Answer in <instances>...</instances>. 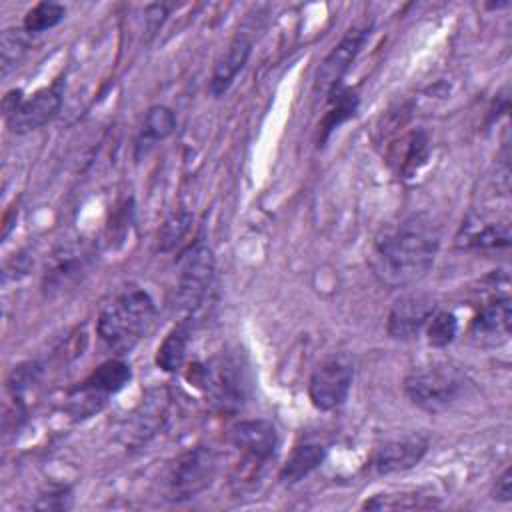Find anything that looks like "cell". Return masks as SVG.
Here are the masks:
<instances>
[{
  "label": "cell",
  "instance_id": "cell-1",
  "mask_svg": "<svg viewBox=\"0 0 512 512\" xmlns=\"http://www.w3.org/2000/svg\"><path fill=\"white\" fill-rule=\"evenodd\" d=\"M440 248V232L426 214H412L388 230L374 246L370 266L388 288H406L432 268Z\"/></svg>",
  "mask_w": 512,
  "mask_h": 512
},
{
  "label": "cell",
  "instance_id": "cell-2",
  "mask_svg": "<svg viewBox=\"0 0 512 512\" xmlns=\"http://www.w3.org/2000/svg\"><path fill=\"white\" fill-rule=\"evenodd\" d=\"M156 304L140 286L120 288L100 308L96 330L102 342L116 354L130 352L152 328Z\"/></svg>",
  "mask_w": 512,
  "mask_h": 512
},
{
  "label": "cell",
  "instance_id": "cell-3",
  "mask_svg": "<svg viewBox=\"0 0 512 512\" xmlns=\"http://www.w3.org/2000/svg\"><path fill=\"white\" fill-rule=\"evenodd\" d=\"M192 382L204 392L212 406L222 412L240 410L252 394V370L238 352H220L202 364H196Z\"/></svg>",
  "mask_w": 512,
  "mask_h": 512
},
{
  "label": "cell",
  "instance_id": "cell-4",
  "mask_svg": "<svg viewBox=\"0 0 512 512\" xmlns=\"http://www.w3.org/2000/svg\"><path fill=\"white\" fill-rule=\"evenodd\" d=\"M214 286V258L210 248L196 240L190 244L178 260V284H176V308L184 316L180 322H192V318L210 300Z\"/></svg>",
  "mask_w": 512,
  "mask_h": 512
},
{
  "label": "cell",
  "instance_id": "cell-5",
  "mask_svg": "<svg viewBox=\"0 0 512 512\" xmlns=\"http://www.w3.org/2000/svg\"><path fill=\"white\" fill-rule=\"evenodd\" d=\"M462 392L464 378L448 364L422 366L404 378V394L408 400L430 414H438L452 406Z\"/></svg>",
  "mask_w": 512,
  "mask_h": 512
},
{
  "label": "cell",
  "instance_id": "cell-6",
  "mask_svg": "<svg viewBox=\"0 0 512 512\" xmlns=\"http://www.w3.org/2000/svg\"><path fill=\"white\" fill-rule=\"evenodd\" d=\"M130 378L132 372L124 360L112 358L102 362L92 374H88L76 388L68 392V410L80 418L98 412L106 404L108 396L122 390Z\"/></svg>",
  "mask_w": 512,
  "mask_h": 512
},
{
  "label": "cell",
  "instance_id": "cell-7",
  "mask_svg": "<svg viewBox=\"0 0 512 512\" xmlns=\"http://www.w3.org/2000/svg\"><path fill=\"white\" fill-rule=\"evenodd\" d=\"M218 470V458L214 450L206 446H196L180 454L168 468L166 474V498L174 502H184L204 492Z\"/></svg>",
  "mask_w": 512,
  "mask_h": 512
},
{
  "label": "cell",
  "instance_id": "cell-8",
  "mask_svg": "<svg viewBox=\"0 0 512 512\" xmlns=\"http://www.w3.org/2000/svg\"><path fill=\"white\" fill-rule=\"evenodd\" d=\"M370 32H372V20H358L346 30L340 42L320 62V68L314 80L316 92L330 96L334 90L342 86V78L346 76L352 62L368 42Z\"/></svg>",
  "mask_w": 512,
  "mask_h": 512
},
{
  "label": "cell",
  "instance_id": "cell-9",
  "mask_svg": "<svg viewBox=\"0 0 512 512\" xmlns=\"http://www.w3.org/2000/svg\"><path fill=\"white\" fill-rule=\"evenodd\" d=\"M354 368L346 358H330L322 362L310 376L308 396L318 410H334L344 404L352 388Z\"/></svg>",
  "mask_w": 512,
  "mask_h": 512
},
{
  "label": "cell",
  "instance_id": "cell-10",
  "mask_svg": "<svg viewBox=\"0 0 512 512\" xmlns=\"http://www.w3.org/2000/svg\"><path fill=\"white\" fill-rule=\"evenodd\" d=\"M256 30H258V18L256 20L248 18L238 28V32L230 40L228 48L218 58V62H216V66L212 70V78H210V92L214 96L226 94L228 88L232 86V82L236 80V76L246 66V62H248V58L252 54Z\"/></svg>",
  "mask_w": 512,
  "mask_h": 512
},
{
  "label": "cell",
  "instance_id": "cell-11",
  "mask_svg": "<svg viewBox=\"0 0 512 512\" xmlns=\"http://www.w3.org/2000/svg\"><path fill=\"white\" fill-rule=\"evenodd\" d=\"M436 312V302L424 292L402 294L390 308L386 330L396 340H414Z\"/></svg>",
  "mask_w": 512,
  "mask_h": 512
},
{
  "label": "cell",
  "instance_id": "cell-12",
  "mask_svg": "<svg viewBox=\"0 0 512 512\" xmlns=\"http://www.w3.org/2000/svg\"><path fill=\"white\" fill-rule=\"evenodd\" d=\"M62 108V84L56 82L48 88L38 90L32 98L20 100L18 106L6 116V122L12 132L28 134L44 124L52 122Z\"/></svg>",
  "mask_w": 512,
  "mask_h": 512
},
{
  "label": "cell",
  "instance_id": "cell-13",
  "mask_svg": "<svg viewBox=\"0 0 512 512\" xmlns=\"http://www.w3.org/2000/svg\"><path fill=\"white\" fill-rule=\"evenodd\" d=\"M512 324V304L508 296H494L474 316L470 322V340L476 346H500L510 336Z\"/></svg>",
  "mask_w": 512,
  "mask_h": 512
},
{
  "label": "cell",
  "instance_id": "cell-14",
  "mask_svg": "<svg viewBox=\"0 0 512 512\" xmlns=\"http://www.w3.org/2000/svg\"><path fill=\"white\" fill-rule=\"evenodd\" d=\"M426 452H428V438L420 434L396 438L376 448L370 460V468L378 476L406 472L418 466V462L424 458Z\"/></svg>",
  "mask_w": 512,
  "mask_h": 512
},
{
  "label": "cell",
  "instance_id": "cell-15",
  "mask_svg": "<svg viewBox=\"0 0 512 512\" xmlns=\"http://www.w3.org/2000/svg\"><path fill=\"white\" fill-rule=\"evenodd\" d=\"M230 440L252 462L270 460L280 444V436L274 422L266 418L238 422L230 432Z\"/></svg>",
  "mask_w": 512,
  "mask_h": 512
},
{
  "label": "cell",
  "instance_id": "cell-16",
  "mask_svg": "<svg viewBox=\"0 0 512 512\" xmlns=\"http://www.w3.org/2000/svg\"><path fill=\"white\" fill-rule=\"evenodd\" d=\"M174 128H176V116H174V112L168 106L158 104V106L148 108L146 114H144V120L140 124L136 142H134L136 158H140L154 144H158L160 140L170 136Z\"/></svg>",
  "mask_w": 512,
  "mask_h": 512
},
{
  "label": "cell",
  "instance_id": "cell-17",
  "mask_svg": "<svg viewBox=\"0 0 512 512\" xmlns=\"http://www.w3.org/2000/svg\"><path fill=\"white\" fill-rule=\"evenodd\" d=\"M326 458V448L318 442H304L292 448L290 456L286 458L282 470H280V480L284 484H296L304 480L308 474H312Z\"/></svg>",
  "mask_w": 512,
  "mask_h": 512
},
{
  "label": "cell",
  "instance_id": "cell-18",
  "mask_svg": "<svg viewBox=\"0 0 512 512\" xmlns=\"http://www.w3.org/2000/svg\"><path fill=\"white\" fill-rule=\"evenodd\" d=\"M190 342V324H176L162 340L156 350V366L164 372H178L186 360V350Z\"/></svg>",
  "mask_w": 512,
  "mask_h": 512
},
{
  "label": "cell",
  "instance_id": "cell-19",
  "mask_svg": "<svg viewBox=\"0 0 512 512\" xmlns=\"http://www.w3.org/2000/svg\"><path fill=\"white\" fill-rule=\"evenodd\" d=\"M356 108H358V98H356V94L354 92H350V90H346V88H338V90H334L332 94H330V108H328V112L324 114V118H322V122H320V132H318V144H324L328 138H330V134L342 124V122H346L348 118H352L354 116V112H356Z\"/></svg>",
  "mask_w": 512,
  "mask_h": 512
},
{
  "label": "cell",
  "instance_id": "cell-20",
  "mask_svg": "<svg viewBox=\"0 0 512 512\" xmlns=\"http://www.w3.org/2000/svg\"><path fill=\"white\" fill-rule=\"evenodd\" d=\"M168 398H164L160 392H156L152 398H146L140 406V412L134 418V434L138 442L146 440L148 436L156 434V430L166 420L168 412Z\"/></svg>",
  "mask_w": 512,
  "mask_h": 512
},
{
  "label": "cell",
  "instance_id": "cell-21",
  "mask_svg": "<svg viewBox=\"0 0 512 512\" xmlns=\"http://www.w3.org/2000/svg\"><path fill=\"white\" fill-rule=\"evenodd\" d=\"M84 268V256L72 250H60L54 254L50 268L46 270V288H64L70 280H74Z\"/></svg>",
  "mask_w": 512,
  "mask_h": 512
},
{
  "label": "cell",
  "instance_id": "cell-22",
  "mask_svg": "<svg viewBox=\"0 0 512 512\" xmlns=\"http://www.w3.org/2000/svg\"><path fill=\"white\" fill-rule=\"evenodd\" d=\"M66 16V8L58 2H38L34 4L22 22V28L26 30V34H38L44 30L54 28L56 24H60Z\"/></svg>",
  "mask_w": 512,
  "mask_h": 512
},
{
  "label": "cell",
  "instance_id": "cell-23",
  "mask_svg": "<svg viewBox=\"0 0 512 512\" xmlns=\"http://www.w3.org/2000/svg\"><path fill=\"white\" fill-rule=\"evenodd\" d=\"M28 48L24 28H6L0 36V58H2V76H8L24 58Z\"/></svg>",
  "mask_w": 512,
  "mask_h": 512
},
{
  "label": "cell",
  "instance_id": "cell-24",
  "mask_svg": "<svg viewBox=\"0 0 512 512\" xmlns=\"http://www.w3.org/2000/svg\"><path fill=\"white\" fill-rule=\"evenodd\" d=\"M426 336H428V344L436 346V348H444L448 346L456 334H458V318L452 312H442L436 310L432 314V318L426 324Z\"/></svg>",
  "mask_w": 512,
  "mask_h": 512
},
{
  "label": "cell",
  "instance_id": "cell-25",
  "mask_svg": "<svg viewBox=\"0 0 512 512\" xmlns=\"http://www.w3.org/2000/svg\"><path fill=\"white\" fill-rule=\"evenodd\" d=\"M364 508L372 510H384V508H428L434 506L432 496H420L418 492H402V494H380L374 496L372 500H366L362 504Z\"/></svg>",
  "mask_w": 512,
  "mask_h": 512
},
{
  "label": "cell",
  "instance_id": "cell-26",
  "mask_svg": "<svg viewBox=\"0 0 512 512\" xmlns=\"http://www.w3.org/2000/svg\"><path fill=\"white\" fill-rule=\"evenodd\" d=\"M510 242V224L504 222H488L480 230H474L468 234L466 244L474 248H498L508 246Z\"/></svg>",
  "mask_w": 512,
  "mask_h": 512
},
{
  "label": "cell",
  "instance_id": "cell-27",
  "mask_svg": "<svg viewBox=\"0 0 512 512\" xmlns=\"http://www.w3.org/2000/svg\"><path fill=\"white\" fill-rule=\"evenodd\" d=\"M426 158H428V138H426V134L422 130L412 132L406 140V150H404V156L400 160V174L404 178L412 176L426 162Z\"/></svg>",
  "mask_w": 512,
  "mask_h": 512
},
{
  "label": "cell",
  "instance_id": "cell-28",
  "mask_svg": "<svg viewBox=\"0 0 512 512\" xmlns=\"http://www.w3.org/2000/svg\"><path fill=\"white\" fill-rule=\"evenodd\" d=\"M192 222V216L188 212L172 214L158 232V246L160 250H172L188 232V226Z\"/></svg>",
  "mask_w": 512,
  "mask_h": 512
},
{
  "label": "cell",
  "instance_id": "cell-29",
  "mask_svg": "<svg viewBox=\"0 0 512 512\" xmlns=\"http://www.w3.org/2000/svg\"><path fill=\"white\" fill-rule=\"evenodd\" d=\"M492 498L500 500V502H510L512 498V476H510V468H506L494 482V490H492Z\"/></svg>",
  "mask_w": 512,
  "mask_h": 512
},
{
  "label": "cell",
  "instance_id": "cell-30",
  "mask_svg": "<svg viewBox=\"0 0 512 512\" xmlns=\"http://www.w3.org/2000/svg\"><path fill=\"white\" fill-rule=\"evenodd\" d=\"M166 16H168V6H164V4L148 6L146 8V22L150 26V32H156Z\"/></svg>",
  "mask_w": 512,
  "mask_h": 512
}]
</instances>
